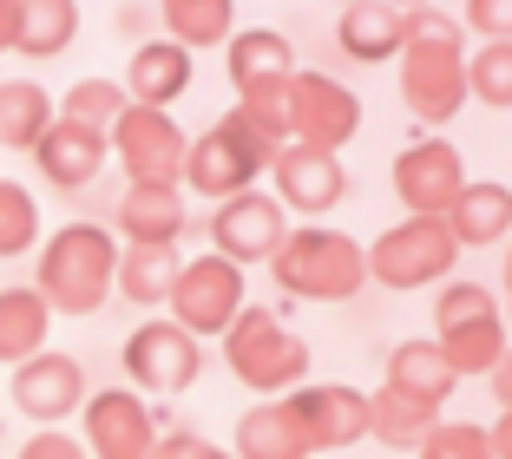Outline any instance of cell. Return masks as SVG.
Returning <instances> with one entry per match:
<instances>
[{"mask_svg":"<svg viewBox=\"0 0 512 459\" xmlns=\"http://www.w3.org/2000/svg\"><path fill=\"white\" fill-rule=\"evenodd\" d=\"M401 99L427 125H447L467 105V27L453 14L414 7L407 14V46H401Z\"/></svg>","mask_w":512,"mask_h":459,"instance_id":"cell-1","label":"cell"},{"mask_svg":"<svg viewBox=\"0 0 512 459\" xmlns=\"http://www.w3.org/2000/svg\"><path fill=\"white\" fill-rule=\"evenodd\" d=\"M112 269H119V237L106 223H60L53 237H40L33 289L53 315H99L112 296Z\"/></svg>","mask_w":512,"mask_h":459,"instance_id":"cell-2","label":"cell"},{"mask_svg":"<svg viewBox=\"0 0 512 459\" xmlns=\"http://www.w3.org/2000/svg\"><path fill=\"white\" fill-rule=\"evenodd\" d=\"M270 276L296 302H348V296H362V282H368V250L348 230L296 223L283 237V250L270 256Z\"/></svg>","mask_w":512,"mask_h":459,"instance_id":"cell-3","label":"cell"},{"mask_svg":"<svg viewBox=\"0 0 512 459\" xmlns=\"http://www.w3.org/2000/svg\"><path fill=\"white\" fill-rule=\"evenodd\" d=\"M224 361H230V374L263 400L296 394V387L309 381V341L276 309H250V302H243V315L224 328Z\"/></svg>","mask_w":512,"mask_h":459,"instance_id":"cell-4","label":"cell"},{"mask_svg":"<svg viewBox=\"0 0 512 459\" xmlns=\"http://www.w3.org/2000/svg\"><path fill=\"white\" fill-rule=\"evenodd\" d=\"M276 151H283V145H270V138L256 132L237 105H230L211 132L191 138V151H184V184H191L197 197L224 204V197H237V191H256V178L270 171Z\"/></svg>","mask_w":512,"mask_h":459,"instance_id":"cell-5","label":"cell"},{"mask_svg":"<svg viewBox=\"0 0 512 459\" xmlns=\"http://www.w3.org/2000/svg\"><path fill=\"white\" fill-rule=\"evenodd\" d=\"M434 341H440V355L453 361V374L473 381V374H493V361L506 355L512 328H506V315H499L493 289H480V282H440Z\"/></svg>","mask_w":512,"mask_h":459,"instance_id":"cell-6","label":"cell"},{"mask_svg":"<svg viewBox=\"0 0 512 459\" xmlns=\"http://www.w3.org/2000/svg\"><path fill=\"white\" fill-rule=\"evenodd\" d=\"M453 263H460V243H453L447 217H407L375 237L368 282H381V289H427V282H447Z\"/></svg>","mask_w":512,"mask_h":459,"instance_id":"cell-7","label":"cell"},{"mask_svg":"<svg viewBox=\"0 0 512 459\" xmlns=\"http://www.w3.org/2000/svg\"><path fill=\"white\" fill-rule=\"evenodd\" d=\"M165 309H171V322L191 328L197 341L204 335L224 341V328L243 315V269L230 263V256H217V250L191 256V263H178V282H171Z\"/></svg>","mask_w":512,"mask_h":459,"instance_id":"cell-8","label":"cell"},{"mask_svg":"<svg viewBox=\"0 0 512 459\" xmlns=\"http://www.w3.org/2000/svg\"><path fill=\"white\" fill-rule=\"evenodd\" d=\"M165 414H151L138 387H99L79 407V446L86 459H151Z\"/></svg>","mask_w":512,"mask_h":459,"instance_id":"cell-9","label":"cell"},{"mask_svg":"<svg viewBox=\"0 0 512 459\" xmlns=\"http://www.w3.org/2000/svg\"><path fill=\"white\" fill-rule=\"evenodd\" d=\"M125 381L138 394H184V387L204 374V341L191 328H178L171 315H151L125 335Z\"/></svg>","mask_w":512,"mask_h":459,"instance_id":"cell-10","label":"cell"},{"mask_svg":"<svg viewBox=\"0 0 512 459\" xmlns=\"http://www.w3.org/2000/svg\"><path fill=\"white\" fill-rule=\"evenodd\" d=\"M106 151L119 158L125 184H184V151H191V138H184L178 119L158 112V105H125V119L112 125Z\"/></svg>","mask_w":512,"mask_h":459,"instance_id":"cell-11","label":"cell"},{"mask_svg":"<svg viewBox=\"0 0 512 459\" xmlns=\"http://www.w3.org/2000/svg\"><path fill=\"white\" fill-rule=\"evenodd\" d=\"M362 132V99L329 73H296L289 79V145H316V151H335Z\"/></svg>","mask_w":512,"mask_h":459,"instance_id":"cell-12","label":"cell"},{"mask_svg":"<svg viewBox=\"0 0 512 459\" xmlns=\"http://www.w3.org/2000/svg\"><path fill=\"white\" fill-rule=\"evenodd\" d=\"M460 191H467V158L447 138L414 132V145L394 158V197L407 204V217H447Z\"/></svg>","mask_w":512,"mask_h":459,"instance_id":"cell-13","label":"cell"},{"mask_svg":"<svg viewBox=\"0 0 512 459\" xmlns=\"http://www.w3.org/2000/svg\"><path fill=\"white\" fill-rule=\"evenodd\" d=\"M296 230L289 223V210L276 204V191H237V197H224L217 204V217H211V250L217 256H230V263H270L276 250H283V237Z\"/></svg>","mask_w":512,"mask_h":459,"instance_id":"cell-14","label":"cell"},{"mask_svg":"<svg viewBox=\"0 0 512 459\" xmlns=\"http://www.w3.org/2000/svg\"><path fill=\"white\" fill-rule=\"evenodd\" d=\"M7 387H14V414L33 420V427H60V420L79 414L86 394H92L79 355H66V348H40L33 361H20Z\"/></svg>","mask_w":512,"mask_h":459,"instance_id":"cell-15","label":"cell"},{"mask_svg":"<svg viewBox=\"0 0 512 459\" xmlns=\"http://www.w3.org/2000/svg\"><path fill=\"white\" fill-rule=\"evenodd\" d=\"M270 178H276V204L289 217H329V210L348 204V171L335 151L316 145H283L270 158Z\"/></svg>","mask_w":512,"mask_h":459,"instance_id":"cell-16","label":"cell"},{"mask_svg":"<svg viewBox=\"0 0 512 459\" xmlns=\"http://www.w3.org/2000/svg\"><path fill=\"white\" fill-rule=\"evenodd\" d=\"M296 407H302V420H309L316 453L368 440V414H375V400H368L362 387H348V381H302L296 387Z\"/></svg>","mask_w":512,"mask_h":459,"instance_id":"cell-17","label":"cell"},{"mask_svg":"<svg viewBox=\"0 0 512 459\" xmlns=\"http://www.w3.org/2000/svg\"><path fill=\"white\" fill-rule=\"evenodd\" d=\"M237 459H316V440H309V420H302L296 394L256 400L250 414L237 420Z\"/></svg>","mask_w":512,"mask_h":459,"instance_id":"cell-18","label":"cell"},{"mask_svg":"<svg viewBox=\"0 0 512 459\" xmlns=\"http://www.w3.org/2000/svg\"><path fill=\"white\" fill-rule=\"evenodd\" d=\"M33 164H40V178L53 184V191H86L99 171H106V138L99 132H86V125H73V119H53L46 125V138L27 151Z\"/></svg>","mask_w":512,"mask_h":459,"instance_id":"cell-19","label":"cell"},{"mask_svg":"<svg viewBox=\"0 0 512 459\" xmlns=\"http://www.w3.org/2000/svg\"><path fill=\"white\" fill-rule=\"evenodd\" d=\"M388 387L394 400H407V407H427V414H440L453 400V387H460V374H453V361L440 355V341H401L388 355Z\"/></svg>","mask_w":512,"mask_h":459,"instance_id":"cell-20","label":"cell"},{"mask_svg":"<svg viewBox=\"0 0 512 459\" xmlns=\"http://www.w3.org/2000/svg\"><path fill=\"white\" fill-rule=\"evenodd\" d=\"M191 210H184L178 184H125L119 210H112V237L119 243H178Z\"/></svg>","mask_w":512,"mask_h":459,"instance_id":"cell-21","label":"cell"},{"mask_svg":"<svg viewBox=\"0 0 512 459\" xmlns=\"http://www.w3.org/2000/svg\"><path fill=\"white\" fill-rule=\"evenodd\" d=\"M125 99L132 105H158V112H171V105L191 92V53H184L178 40H138L132 46V66H125Z\"/></svg>","mask_w":512,"mask_h":459,"instance_id":"cell-22","label":"cell"},{"mask_svg":"<svg viewBox=\"0 0 512 459\" xmlns=\"http://www.w3.org/2000/svg\"><path fill=\"white\" fill-rule=\"evenodd\" d=\"M224 73H230V86H237V99L243 92H263V86H283V79L296 73V46L276 27H243V33L224 40Z\"/></svg>","mask_w":512,"mask_h":459,"instance_id":"cell-23","label":"cell"},{"mask_svg":"<svg viewBox=\"0 0 512 459\" xmlns=\"http://www.w3.org/2000/svg\"><path fill=\"white\" fill-rule=\"evenodd\" d=\"M178 243H119V269H112V296L132 309H165L171 282H178Z\"/></svg>","mask_w":512,"mask_h":459,"instance_id":"cell-24","label":"cell"},{"mask_svg":"<svg viewBox=\"0 0 512 459\" xmlns=\"http://www.w3.org/2000/svg\"><path fill=\"white\" fill-rule=\"evenodd\" d=\"M335 40H342L348 60H362V66L401 60L407 14H401V7H388V0H355V7H342V20H335Z\"/></svg>","mask_w":512,"mask_h":459,"instance_id":"cell-25","label":"cell"},{"mask_svg":"<svg viewBox=\"0 0 512 459\" xmlns=\"http://www.w3.org/2000/svg\"><path fill=\"white\" fill-rule=\"evenodd\" d=\"M447 230H453V243H460V250L506 243L512 237V184H499V178H480V184H473L467 178V191L453 197V210H447Z\"/></svg>","mask_w":512,"mask_h":459,"instance_id":"cell-26","label":"cell"},{"mask_svg":"<svg viewBox=\"0 0 512 459\" xmlns=\"http://www.w3.org/2000/svg\"><path fill=\"white\" fill-rule=\"evenodd\" d=\"M46 335H53L46 296L33 289V282H7V289H0V361H7V368L33 361L46 348Z\"/></svg>","mask_w":512,"mask_h":459,"instance_id":"cell-27","label":"cell"},{"mask_svg":"<svg viewBox=\"0 0 512 459\" xmlns=\"http://www.w3.org/2000/svg\"><path fill=\"white\" fill-rule=\"evenodd\" d=\"M53 119L60 105L40 79H0V151H33Z\"/></svg>","mask_w":512,"mask_h":459,"instance_id":"cell-28","label":"cell"},{"mask_svg":"<svg viewBox=\"0 0 512 459\" xmlns=\"http://www.w3.org/2000/svg\"><path fill=\"white\" fill-rule=\"evenodd\" d=\"M73 40H79V0H20V33H14L20 60H60Z\"/></svg>","mask_w":512,"mask_h":459,"instance_id":"cell-29","label":"cell"},{"mask_svg":"<svg viewBox=\"0 0 512 459\" xmlns=\"http://www.w3.org/2000/svg\"><path fill=\"white\" fill-rule=\"evenodd\" d=\"M158 20H165V40H178L184 53H204L237 33V0H158Z\"/></svg>","mask_w":512,"mask_h":459,"instance_id":"cell-30","label":"cell"},{"mask_svg":"<svg viewBox=\"0 0 512 459\" xmlns=\"http://www.w3.org/2000/svg\"><path fill=\"white\" fill-rule=\"evenodd\" d=\"M125 86L119 79H79V86H66V99H60V119H73V125H86V132H99V138H112V125L125 119Z\"/></svg>","mask_w":512,"mask_h":459,"instance_id":"cell-31","label":"cell"},{"mask_svg":"<svg viewBox=\"0 0 512 459\" xmlns=\"http://www.w3.org/2000/svg\"><path fill=\"white\" fill-rule=\"evenodd\" d=\"M27 250H40V204L27 184L0 178V263H20Z\"/></svg>","mask_w":512,"mask_h":459,"instance_id":"cell-32","label":"cell"},{"mask_svg":"<svg viewBox=\"0 0 512 459\" xmlns=\"http://www.w3.org/2000/svg\"><path fill=\"white\" fill-rule=\"evenodd\" d=\"M467 99L512 112V40H480V53H467Z\"/></svg>","mask_w":512,"mask_h":459,"instance_id":"cell-33","label":"cell"},{"mask_svg":"<svg viewBox=\"0 0 512 459\" xmlns=\"http://www.w3.org/2000/svg\"><path fill=\"white\" fill-rule=\"evenodd\" d=\"M375 400V414H368V433H375L381 446H394V453H414V446L427 440V427H434L440 414H427V407H407V400H394L388 387L381 394H368Z\"/></svg>","mask_w":512,"mask_h":459,"instance_id":"cell-34","label":"cell"},{"mask_svg":"<svg viewBox=\"0 0 512 459\" xmlns=\"http://www.w3.org/2000/svg\"><path fill=\"white\" fill-rule=\"evenodd\" d=\"M414 459H493V433L467 427V420H434L427 440L414 446Z\"/></svg>","mask_w":512,"mask_h":459,"instance_id":"cell-35","label":"cell"},{"mask_svg":"<svg viewBox=\"0 0 512 459\" xmlns=\"http://www.w3.org/2000/svg\"><path fill=\"white\" fill-rule=\"evenodd\" d=\"M151 459H237L230 446L204 440V433H184V427H165L158 433V446H151Z\"/></svg>","mask_w":512,"mask_h":459,"instance_id":"cell-36","label":"cell"},{"mask_svg":"<svg viewBox=\"0 0 512 459\" xmlns=\"http://www.w3.org/2000/svg\"><path fill=\"white\" fill-rule=\"evenodd\" d=\"M460 27L480 33V40H512V0H467Z\"/></svg>","mask_w":512,"mask_h":459,"instance_id":"cell-37","label":"cell"},{"mask_svg":"<svg viewBox=\"0 0 512 459\" xmlns=\"http://www.w3.org/2000/svg\"><path fill=\"white\" fill-rule=\"evenodd\" d=\"M14 459H86V446H79V433H60V427H46V433H27Z\"/></svg>","mask_w":512,"mask_h":459,"instance_id":"cell-38","label":"cell"},{"mask_svg":"<svg viewBox=\"0 0 512 459\" xmlns=\"http://www.w3.org/2000/svg\"><path fill=\"white\" fill-rule=\"evenodd\" d=\"M486 381H493V394H499V407H512V341H506V355L493 361V374H486Z\"/></svg>","mask_w":512,"mask_h":459,"instance_id":"cell-39","label":"cell"},{"mask_svg":"<svg viewBox=\"0 0 512 459\" xmlns=\"http://www.w3.org/2000/svg\"><path fill=\"white\" fill-rule=\"evenodd\" d=\"M486 433H493V459H512V407H499V420Z\"/></svg>","mask_w":512,"mask_h":459,"instance_id":"cell-40","label":"cell"},{"mask_svg":"<svg viewBox=\"0 0 512 459\" xmlns=\"http://www.w3.org/2000/svg\"><path fill=\"white\" fill-rule=\"evenodd\" d=\"M14 33H20V0H0V53H14Z\"/></svg>","mask_w":512,"mask_h":459,"instance_id":"cell-41","label":"cell"},{"mask_svg":"<svg viewBox=\"0 0 512 459\" xmlns=\"http://www.w3.org/2000/svg\"><path fill=\"white\" fill-rule=\"evenodd\" d=\"M388 7H401V14H414V7H434V0H388Z\"/></svg>","mask_w":512,"mask_h":459,"instance_id":"cell-42","label":"cell"},{"mask_svg":"<svg viewBox=\"0 0 512 459\" xmlns=\"http://www.w3.org/2000/svg\"><path fill=\"white\" fill-rule=\"evenodd\" d=\"M342 7H355V0H342Z\"/></svg>","mask_w":512,"mask_h":459,"instance_id":"cell-43","label":"cell"}]
</instances>
